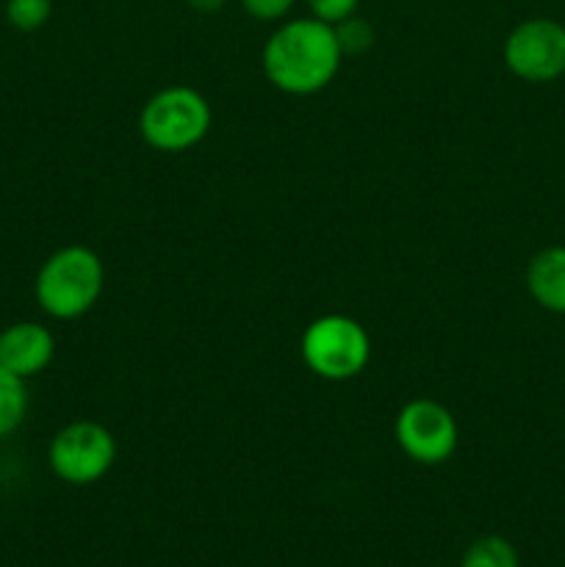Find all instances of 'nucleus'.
<instances>
[{
    "label": "nucleus",
    "instance_id": "obj_1",
    "mask_svg": "<svg viewBox=\"0 0 565 567\" xmlns=\"http://www.w3.org/2000/svg\"><path fill=\"white\" fill-rule=\"evenodd\" d=\"M336 28L316 17H297L275 28L264 44V75L280 92L310 97L332 83L341 66Z\"/></svg>",
    "mask_w": 565,
    "mask_h": 567
},
{
    "label": "nucleus",
    "instance_id": "obj_2",
    "mask_svg": "<svg viewBox=\"0 0 565 567\" xmlns=\"http://www.w3.org/2000/svg\"><path fill=\"white\" fill-rule=\"evenodd\" d=\"M105 288V266L94 249L70 244L50 255L37 275V302L48 316L72 321L97 305Z\"/></svg>",
    "mask_w": 565,
    "mask_h": 567
},
{
    "label": "nucleus",
    "instance_id": "obj_3",
    "mask_svg": "<svg viewBox=\"0 0 565 567\" xmlns=\"http://www.w3.org/2000/svg\"><path fill=\"white\" fill-rule=\"evenodd\" d=\"M210 105L197 89L166 86L144 103L138 133L158 153H186L210 131Z\"/></svg>",
    "mask_w": 565,
    "mask_h": 567
},
{
    "label": "nucleus",
    "instance_id": "obj_4",
    "mask_svg": "<svg viewBox=\"0 0 565 567\" xmlns=\"http://www.w3.org/2000/svg\"><path fill=\"white\" fill-rule=\"evenodd\" d=\"M302 360L327 382H347L369 365L371 338L360 321L343 313H327L302 332Z\"/></svg>",
    "mask_w": 565,
    "mask_h": 567
},
{
    "label": "nucleus",
    "instance_id": "obj_5",
    "mask_svg": "<svg viewBox=\"0 0 565 567\" xmlns=\"http://www.w3.org/2000/svg\"><path fill=\"white\" fill-rule=\"evenodd\" d=\"M48 463L66 485H94L116 463V441L97 421H72L50 441Z\"/></svg>",
    "mask_w": 565,
    "mask_h": 567
},
{
    "label": "nucleus",
    "instance_id": "obj_6",
    "mask_svg": "<svg viewBox=\"0 0 565 567\" xmlns=\"http://www.w3.org/2000/svg\"><path fill=\"white\" fill-rule=\"evenodd\" d=\"M504 64L526 83H552L565 75V25L548 17L518 22L504 39Z\"/></svg>",
    "mask_w": 565,
    "mask_h": 567
},
{
    "label": "nucleus",
    "instance_id": "obj_7",
    "mask_svg": "<svg viewBox=\"0 0 565 567\" xmlns=\"http://www.w3.org/2000/svg\"><path fill=\"white\" fill-rule=\"evenodd\" d=\"M397 443L413 463L441 465L460 443L458 421L446 404L435 399H413L397 415Z\"/></svg>",
    "mask_w": 565,
    "mask_h": 567
},
{
    "label": "nucleus",
    "instance_id": "obj_8",
    "mask_svg": "<svg viewBox=\"0 0 565 567\" xmlns=\"http://www.w3.org/2000/svg\"><path fill=\"white\" fill-rule=\"evenodd\" d=\"M55 354V338L37 321H17L0 332V365L31 380L50 365Z\"/></svg>",
    "mask_w": 565,
    "mask_h": 567
},
{
    "label": "nucleus",
    "instance_id": "obj_9",
    "mask_svg": "<svg viewBox=\"0 0 565 567\" xmlns=\"http://www.w3.org/2000/svg\"><path fill=\"white\" fill-rule=\"evenodd\" d=\"M526 291L548 313L565 316V247H546L526 266Z\"/></svg>",
    "mask_w": 565,
    "mask_h": 567
},
{
    "label": "nucleus",
    "instance_id": "obj_10",
    "mask_svg": "<svg viewBox=\"0 0 565 567\" xmlns=\"http://www.w3.org/2000/svg\"><path fill=\"white\" fill-rule=\"evenodd\" d=\"M28 413V388L22 377L0 365V437L20 430Z\"/></svg>",
    "mask_w": 565,
    "mask_h": 567
},
{
    "label": "nucleus",
    "instance_id": "obj_11",
    "mask_svg": "<svg viewBox=\"0 0 565 567\" xmlns=\"http://www.w3.org/2000/svg\"><path fill=\"white\" fill-rule=\"evenodd\" d=\"M518 551L502 535L476 537L460 557V567H518Z\"/></svg>",
    "mask_w": 565,
    "mask_h": 567
},
{
    "label": "nucleus",
    "instance_id": "obj_12",
    "mask_svg": "<svg viewBox=\"0 0 565 567\" xmlns=\"http://www.w3.org/2000/svg\"><path fill=\"white\" fill-rule=\"evenodd\" d=\"M53 14V0H9L6 3V20L17 31H39Z\"/></svg>",
    "mask_w": 565,
    "mask_h": 567
},
{
    "label": "nucleus",
    "instance_id": "obj_13",
    "mask_svg": "<svg viewBox=\"0 0 565 567\" xmlns=\"http://www.w3.org/2000/svg\"><path fill=\"white\" fill-rule=\"evenodd\" d=\"M336 39L341 44L343 55H360L374 44V28L363 20V17L352 14L347 20L336 22Z\"/></svg>",
    "mask_w": 565,
    "mask_h": 567
},
{
    "label": "nucleus",
    "instance_id": "obj_14",
    "mask_svg": "<svg viewBox=\"0 0 565 567\" xmlns=\"http://www.w3.org/2000/svg\"><path fill=\"white\" fill-rule=\"evenodd\" d=\"M358 3L360 0H308V9H310V17L336 25V22L352 17L355 11H358Z\"/></svg>",
    "mask_w": 565,
    "mask_h": 567
},
{
    "label": "nucleus",
    "instance_id": "obj_15",
    "mask_svg": "<svg viewBox=\"0 0 565 567\" xmlns=\"http://www.w3.org/2000/svg\"><path fill=\"white\" fill-rule=\"evenodd\" d=\"M297 0H242V6L247 9L249 17L260 22H277L294 9Z\"/></svg>",
    "mask_w": 565,
    "mask_h": 567
},
{
    "label": "nucleus",
    "instance_id": "obj_16",
    "mask_svg": "<svg viewBox=\"0 0 565 567\" xmlns=\"http://www.w3.org/2000/svg\"><path fill=\"white\" fill-rule=\"evenodd\" d=\"M186 3L192 6L194 11H199V14H214V11H219L227 0H186Z\"/></svg>",
    "mask_w": 565,
    "mask_h": 567
}]
</instances>
